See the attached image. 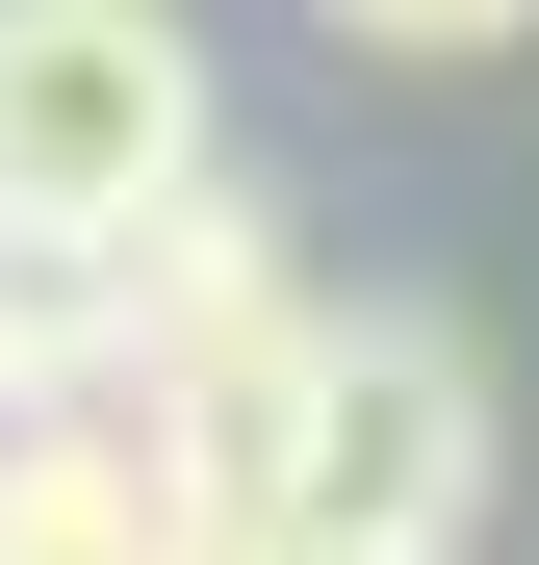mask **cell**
<instances>
[{"instance_id": "3957f363", "label": "cell", "mask_w": 539, "mask_h": 565, "mask_svg": "<svg viewBox=\"0 0 539 565\" xmlns=\"http://www.w3.org/2000/svg\"><path fill=\"white\" fill-rule=\"evenodd\" d=\"M309 309H334V282H309V232L257 206V180H180V206L104 257V386L154 412V386H206V360H283Z\"/></svg>"}, {"instance_id": "6da1fadb", "label": "cell", "mask_w": 539, "mask_h": 565, "mask_svg": "<svg viewBox=\"0 0 539 565\" xmlns=\"http://www.w3.org/2000/svg\"><path fill=\"white\" fill-rule=\"evenodd\" d=\"M180 180H231L206 26L180 0H0V232L26 257H129Z\"/></svg>"}, {"instance_id": "277c9868", "label": "cell", "mask_w": 539, "mask_h": 565, "mask_svg": "<svg viewBox=\"0 0 539 565\" xmlns=\"http://www.w3.org/2000/svg\"><path fill=\"white\" fill-rule=\"evenodd\" d=\"M0 565H231V540L180 514L129 386H77V412H0Z\"/></svg>"}, {"instance_id": "8992f818", "label": "cell", "mask_w": 539, "mask_h": 565, "mask_svg": "<svg viewBox=\"0 0 539 565\" xmlns=\"http://www.w3.org/2000/svg\"><path fill=\"white\" fill-rule=\"evenodd\" d=\"M334 52H386V77H463V52H539V0H309Z\"/></svg>"}, {"instance_id": "52a82bcc", "label": "cell", "mask_w": 539, "mask_h": 565, "mask_svg": "<svg viewBox=\"0 0 539 565\" xmlns=\"http://www.w3.org/2000/svg\"><path fill=\"white\" fill-rule=\"evenodd\" d=\"M231 565H386V540H231Z\"/></svg>"}, {"instance_id": "7a4b0ae2", "label": "cell", "mask_w": 539, "mask_h": 565, "mask_svg": "<svg viewBox=\"0 0 539 565\" xmlns=\"http://www.w3.org/2000/svg\"><path fill=\"white\" fill-rule=\"evenodd\" d=\"M488 514V360L436 309H309V437H283V540H386V565H463Z\"/></svg>"}, {"instance_id": "5b68a950", "label": "cell", "mask_w": 539, "mask_h": 565, "mask_svg": "<svg viewBox=\"0 0 539 565\" xmlns=\"http://www.w3.org/2000/svg\"><path fill=\"white\" fill-rule=\"evenodd\" d=\"M77 386H104V257L0 232V412H77Z\"/></svg>"}]
</instances>
